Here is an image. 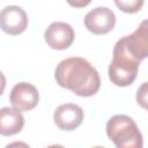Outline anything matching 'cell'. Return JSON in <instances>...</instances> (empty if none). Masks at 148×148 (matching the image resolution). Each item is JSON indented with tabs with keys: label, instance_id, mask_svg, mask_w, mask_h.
Here are the masks:
<instances>
[{
	"label": "cell",
	"instance_id": "obj_11",
	"mask_svg": "<svg viewBox=\"0 0 148 148\" xmlns=\"http://www.w3.org/2000/svg\"><path fill=\"white\" fill-rule=\"evenodd\" d=\"M143 1L145 0H114V3L119 10L127 14H134L142 8Z\"/></svg>",
	"mask_w": 148,
	"mask_h": 148
},
{
	"label": "cell",
	"instance_id": "obj_3",
	"mask_svg": "<svg viewBox=\"0 0 148 148\" xmlns=\"http://www.w3.org/2000/svg\"><path fill=\"white\" fill-rule=\"evenodd\" d=\"M106 134L118 148H142V134L135 121L125 114H116L106 123Z\"/></svg>",
	"mask_w": 148,
	"mask_h": 148
},
{
	"label": "cell",
	"instance_id": "obj_1",
	"mask_svg": "<svg viewBox=\"0 0 148 148\" xmlns=\"http://www.w3.org/2000/svg\"><path fill=\"white\" fill-rule=\"evenodd\" d=\"M57 83L77 96H94L101 87L99 74L84 58L71 57L59 62L54 71Z\"/></svg>",
	"mask_w": 148,
	"mask_h": 148
},
{
	"label": "cell",
	"instance_id": "obj_8",
	"mask_svg": "<svg viewBox=\"0 0 148 148\" xmlns=\"http://www.w3.org/2000/svg\"><path fill=\"white\" fill-rule=\"evenodd\" d=\"M54 124L62 131H73L83 120V110L73 103L59 105L53 113Z\"/></svg>",
	"mask_w": 148,
	"mask_h": 148
},
{
	"label": "cell",
	"instance_id": "obj_2",
	"mask_svg": "<svg viewBox=\"0 0 148 148\" xmlns=\"http://www.w3.org/2000/svg\"><path fill=\"white\" fill-rule=\"evenodd\" d=\"M140 61L127 50L124 38H120L113 47L112 61L109 66V79L118 87L132 84L136 77Z\"/></svg>",
	"mask_w": 148,
	"mask_h": 148
},
{
	"label": "cell",
	"instance_id": "obj_7",
	"mask_svg": "<svg viewBox=\"0 0 148 148\" xmlns=\"http://www.w3.org/2000/svg\"><path fill=\"white\" fill-rule=\"evenodd\" d=\"M0 25L3 32L16 36L28 27V15L18 6H7L1 10Z\"/></svg>",
	"mask_w": 148,
	"mask_h": 148
},
{
	"label": "cell",
	"instance_id": "obj_13",
	"mask_svg": "<svg viewBox=\"0 0 148 148\" xmlns=\"http://www.w3.org/2000/svg\"><path fill=\"white\" fill-rule=\"evenodd\" d=\"M66 1L69 6L74 8H83L91 2V0H66Z\"/></svg>",
	"mask_w": 148,
	"mask_h": 148
},
{
	"label": "cell",
	"instance_id": "obj_5",
	"mask_svg": "<svg viewBox=\"0 0 148 148\" xmlns=\"http://www.w3.org/2000/svg\"><path fill=\"white\" fill-rule=\"evenodd\" d=\"M116 24V15L108 7H96L84 16L86 28L95 35L110 32Z\"/></svg>",
	"mask_w": 148,
	"mask_h": 148
},
{
	"label": "cell",
	"instance_id": "obj_12",
	"mask_svg": "<svg viewBox=\"0 0 148 148\" xmlns=\"http://www.w3.org/2000/svg\"><path fill=\"white\" fill-rule=\"evenodd\" d=\"M136 103L145 110L148 111V82H143L136 91Z\"/></svg>",
	"mask_w": 148,
	"mask_h": 148
},
{
	"label": "cell",
	"instance_id": "obj_10",
	"mask_svg": "<svg viewBox=\"0 0 148 148\" xmlns=\"http://www.w3.org/2000/svg\"><path fill=\"white\" fill-rule=\"evenodd\" d=\"M24 126V117L20 111L9 108L0 110V133L3 136L17 134Z\"/></svg>",
	"mask_w": 148,
	"mask_h": 148
},
{
	"label": "cell",
	"instance_id": "obj_9",
	"mask_svg": "<svg viewBox=\"0 0 148 148\" xmlns=\"http://www.w3.org/2000/svg\"><path fill=\"white\" fill-rule=\"evenodd\" d=\"M128 52L139 61L148 58V18L142 21L136 30L123 37Z\"/></svg>",
	"mask_w": 148,
	"mask_h": 148
},
{
	"label": "cell",
	"instance_id": "obj_4",
	"mask_svg": "<svg viewBox=\"0 0 148 148\" xmlns=\"http://www.w3.org/2000/svg\"><path fill=\"white\" fill-rule=\"evenodd\" d=\"M38 99L39 95L37 88L28 82L16 83L12 88L9 95L12 106L20 112H25L35 109L38 104Z\"/></svg>",
	"mask_w": 148,
	"mask_h": 148
},
{
	"label": "cell",
	"instance_id": "obj_6",
	"mask_svg": "<svg viewBox=\"0 0 148 148\" xmlns=\"http://www.w3.org/2000/svg\"><path fill=\"white\" fill-rule=\"evenodd\" d=\"M46 44L54 50H65L69 47L75 38L74 29L65 22L51 23L44 34Z\"/></svg>",
	"mask_w": 148,
	"mask_h": 148
}]
</instances>
